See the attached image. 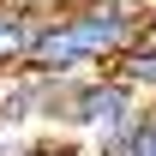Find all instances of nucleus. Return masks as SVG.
<instances>
[{
  "mask_svg": "<svg viewBox=\"0 0 156 156\" xmlns=\"http://www.w3.org/2000/svg\"><path fill=\"white\" fill-rule=\"evenodd\" d=\"M120 78H132L138 90H156V36H138L120 54Z\"/></svg>",
  "mask_w": 156,
  "mask_h": 156,
  "instance_id": "39448f33",
  "label": "nucleus"
},
{
  "mask_svg": "<svg viewBox=\"0 0 156 156\" xmlns=\"http://www.w3.org/2000/svg\"><path fill=\"white\" fill-rule=\"evenodd\" d=\"M0 156H18V150H12V144H6V138H0Z\"/></svg>",
  "mask_w": 156,
  "mask_h": 156,
  "instance_id": "0eeeda50",
  "label": "nucleus"
},
{
  "mask_svg": "<svg viewBox=\"0 0 156 156\" xmlns=\"http://www.w3.org/2000/svg\"><path fill=\"white\" fill-rule=\"evenodd\" d=\"M36 30H42V24L30 18L24 6H0V66H18V60H30Z\"/></svg>",
  "mask_w": 156,
  "mask_h": 156,
  "instance_id": "7ed1b4c3",
  "label": "nucleus"
},
{
  "mask_svg": "<svg viewBox=\"0 0 156 156\" xmlns=\"http://www.w3.org/2000/svg\"><path fill=\"white\" fill-rule=\"evenodd\" d=\"M144 36V12L126 6V0H96V6H78L66 18H48L36 30V48H30V72L48 78H84L102 60H120L132 42Z\"/></svg>",
  "mask_w": 156,
  "mask_h": 156,
  "instance_id": "f257e3e1",
  "label": "nucleus"
},
{
  "mask_svg": "<svg viewBox=\"0 0 156 156\" xmlns=\"http://www.w3.org/2000/svg\"><path fill=\"white\" fill-rule=\"evenodd\" d=\"M102 156H156V102H150V108H138L132 126L114 132L108 144H102Z\"/></svg>",
  "mask_w": 156,
  "mask_h": 156,
  "instance_id": "20e7f679",
  "label": "nucleus"
},
{
  "mask_svg": "<svg viewBox=\"0 0 156 156\" xmlns=\"http://www.w3.org/2000/svg\"><path fill=\"white\" fill-rule=\"evenodd\" d=\"M24 156H90V150H72V144H48V150H24Z\"/></svg>",
  "mask_w": 156,
  "mask_h": 156,
  "instance_id": "423d86ee",
  "label": "nucleus"
},
{
  "mask_svg": "<svg viewBox=\"0 0 156 156\" xmlns=\"http://www.w3.org/2000/svg\"><path fill=\"white\" fill-rule=\"evenodd\" d=\"M132 114H138V84H132V78H120V72H108V78L84 72V78L66 84V108H60V120L96 132L102 144H108L114 132H126Z\"/></svg>",
  "mask_w": 156,
  "mask_h": 156,
  "instance_id": "f03ea898",
  "label": "nucleus"
}]
</instances>
